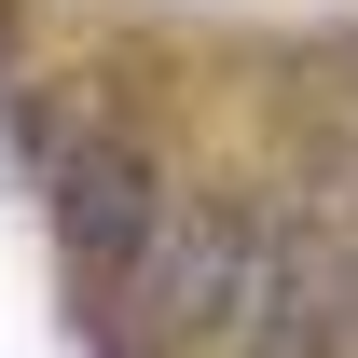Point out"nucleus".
I'll return each instance as SVG.
<instances>
[{
	"instance_id": "7ed1b4c3",
	"label": "nucleus",
	"mask_w": 358,
	"mask_h": 358,
	"mask_svg": "<svg viewBox=\"0 0 358 358\" xmlns=\"http://www.w3.org/2000/svg\"><path fill=\"white\" fill-rule=\"evenodd\" d=\"M234 358H358V248L345 234H275L262 248Z\"/></svg>"
},
{
	"instance_id": "f257e3e1",
	"label": "nucleus",
	"mask_w": 358,
	"mask_h": 358,
	"mask_svg": "<svg viewBox=\"0 0 358 358\" xmlns=\"http://www.w3.org/2000/svg\"><path fill=\"white\" fill-rule=\"evenodd\" d=\"M28 166H42V221H55L69 262H96V275H138V262H152V234H166V179H152V152H138L124 124L55 110Z\"/></svg>"
},
{
	"instance_id": "f03ea898",
	"label": "nucleus",
	"mask_w": 358,
	"mask_h": 358,
	"mask_svg": "<svg viewBox=\"0 0 358 358\" xmlns=\"http://www.w3.org/2000/svg\"><path fill=\"white\" fill-rule=\"evenodd\" d=\"M262 248L275 234L248 221V207H166L138 289H152V317H166L179 345H234V317H248V289H262Z\"/></svg>"
}]
</instances>
